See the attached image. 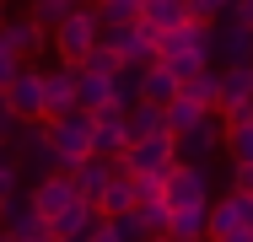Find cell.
Wrapping results in <instances>:
<instances>
[{
	"label": "cell",
	"mask_w": 253,
	"mask_h": 242,
	"mask_svg": "<svg viewBox=\"0 0 253 242\" xmlns=\"http://www.w3.org/2000/svg\"><path fill=\"white\" fill-rule=\"evenodd\" d=\"M43 124H49V145H54L59 172H70L76 161L97 156V151H92V113H86V108H76V113H65V119H43Z\"/></svg>",
	"instance_id": "cell-1"
},
{
	"label": "cell",
	"mask_w": 253,
	"mask_h": 242,
	"mask_svg": "<svg viewBox=\"0 0 253 242\" xmlns=\"http://www.w3.org/2000/svg\"><path fill=\"white\" fill-rule=\"evenodd\" d=\"M102 38V22H97V5H76L59 27H54V54L65 59V65H81L92 43Z\"/></svg>",
	"instance_id": "cell-2"
},
{
	"label": "cell",
	"mask_w": 253,
	"mask_h": 242,
	"mask_svg": "<svg viewBox=\"0 0 253 242\" xmlns=\"http://www.w3.org/2000/svg\"><path fill=\"white\" fill-rule=\"evenodd\" d=\"M172 161H178V140L162 129V135H146V140H129L124 145V156H119V167L124 172H135V178H167L172 172Z\"/></svg>",
	"instance_id": "cell-3"
},
{
	"label": "cell",
	"mask_w": 253,
	"mask_h": 242,
	"mask_svg": "<svg viewBox=\"0 0 253 242\" xmlns=\"http://www.w3.org/2000/svg\"><path fill=\"white\" fill-rule=\"evenodd\" d=\"M167 204L172 210L210 204V167L205 161H172V172H167Z\"/></svg>",
	"instance_id": "cell-4"
},
{
	"label": "cell",
	"mask_w": 253,
	"mask_h": 242,
	"mask_svg": "<svg viewBox=\"0 0 253 242\" xmlns=\"http://www.w3.org/2000/svg\"><path fill=\"white\" fill-rule=\"evenodd\" d=\"M102 43L113 48L124 65H135V70H146L156 59V38H151V27L146 22H124V27H102Z\"/></svg>",
	"instance_id": "cell-5"
},
{
	"label": "cell",
	"mask_w": 253,
	"mask_h": 242,
	"mask_svg": "<svg viewBox=\"0 0 253 242\" xmlns=\"http://www.w3.org/2000/svg\"><path fill=\"white\" fill-rule=\"evenodd\" d=\"M0 97H5V108H11L22 124L43 119V70H38V65H22V70H16V81H11Z\"/></svg>",
	"instance_id": "cell-6"
},
{
	"label": "cell",
	"mask_w": 253,
	"mask_h": 242,
	"mask_svg": "<svg viewBox=\"0 0 253 242\" xmlns=\"http://www.w3.org/2000/svg\"><path fill=\"white\" fill-rule=\"evenodd\" d=\"M0 232L11 242H49V221L33 210V199H5L0 204Z\"/></svg>",
	"instance_id": "cell-7"
},
{
	"label": "cell",
	"mask_w": 253,
	"mask_h": 242,
	"mask_svg": "<svg viewBox=\"0 0 253 242\" xmlns=\"http://www.w3.org/2000/svg\"><path fill=\"white\" fill-rule=\"evenodd\" d=\"M27 199H33V210H38L43 221H54V215H65L81 194H76V183H70V172H49V178H38V183L27 189Z\"/></svg>",
	"instance_id": "cell-8"
},
{
	"label": "cell",
	"mask_w": 253,
	"mask_h": 242,
	"mask_svg": "<svg viewBox=\"0 0 253 242\" xmlns=\"http://www.w3.org/2000/svg\"><path fill=\"white\" fill-rule=\"evenodd\" d=\"M22 151H16V167H22V172H38V178H49V172H59V161H54V145H49V124H38V119H33V124H27V129H22Z\"/></svg>",
	"instance_id": "cell-9"
},
{
	"label": "cell",
	"mask_w": 253,
	"mask_h": 242,
	"mask_svg": "<svg viewBox=\"0 0 253 242\" xmlns=\"http://www.w3.org/2000/svg\"><path fill=\"white\" fill-rule=\"evenodd\" d=\"M124 145H129L124 108H97V113H92V151L108 156V161H119V156H124Z\"/></svg>",
	"instance_id": "cell-10"
},
{
	"label": "cell",
	"mask_w": 253,
	"mask_h": 242,
	"mask_svg": "<svg viewBox=\"0 0 253 242\" xmlns=\"http://www.w3.org/2000/svg\"><path fill=\"white\" fill-rule=\"evenodd\" d=\"M215 151H226V124H215V113L200 119L189 135H178V161H210Z\"/></svg>",
	"instance_id": "cell-11"
},
{
	"label": "cell",
	"mask_w": 253,
	"mask_h": 242,
	"mask_svg": "<svg viewBox=\"0 0 253 242\" xmlns=\"http://www.w3.org/2000/svg\"><path fill=\"white\" fill-rule=\"evenodd\" d=\"M76 113V65L43 70V119H65Z\"/></svg>",
	"instance_id": "cell-12"
},
{
	"label": "cell",
	"mask_w": 253,
	"mask_h": 242,
	"mask_svg": "<svg viewBox=\"0 0 253 242\" xmlns=\"http://www.w3.org/2000/svg\"><path fill=\"white\" fill-rule=\"evenodd\" d=\"M0 43L11 48L16 59H33V54H43L49 38H43V27H38L33 16H5V22H0Z\"/></svg>",
	"instance_id": "cell-13"
},
{
	"label": "cell",
	"mask_w": 253,
	"mask_h": 242,
	"mask_svg": "<svg viewBox=\"0 0 253 242\" xmlns=\"http://www.w3.org/2000/svg\"><path fill=\"white\" fill-rule=\"evenodd\" d=\"M113 167H119V161H108V156H86V161H76V167H70L76 194H81L86 204H97L102 189H108V178H113Z\"/></svg>",
	"instance_id": "cell-14"
},
{
	"label": "cell",
	"mask_w": 253,
	"mask_h": 242,
	"mask_svg": "<svg viewBox=\"0 0 253 242\" xmlns=\"http://www.w3.org/2000/svg\"><path fill=\"white\" fill-rule=\"evenodd\" d=\"M215 54H221L226 65H237V59H253V27L232 22V16H221V22H215Z\"/></svg>",
	"instance_id": "cell-15"
},
{
	"label": "cell",
	"mask_w": 253,
	"mask_h": 242,
	"mask_svg": "<svg viewBox=\"0 0 253 242\" xmlns=\"http://www.w3.org/2000/svg\"><path fill=\"white\" fill-rule=\"evenodd\" d=\"M76 108H86V113L113 108V76H97V70H81L76 65Z\"/></svg>",
	"instance_id": "cell-16"
},
{
	"label": "cell",
	"mask_w": 253,
	"mask_h": 242,
	"mask_svg": "<svg viewBox=\"0 0 253 242\" xmlns=\"http://www.w3.org/2000/svg\"><path fill=\"white\" fill-rule=\"evenodd\" d=\"M178 86H183V81H178V76H172L162 59H151V65L140 70V102H156V108H167V102L178 97Z\"/></svg>",
	"instance_id": "cell-17"
},
{
	"label": "cell",
	"mask_w": 253,
	"mask_h": 242,
	"mask_svg": "<svg viewBox=\"0 0 253 242\" xmlns=\"http://www.w3.org/2000/svg\"><path fill=\"white\" fill-rule=\"evenodd\" d=\"M232 102H253V59H237L221 70V97L215 108H232Z\"/></svg>",
	"instance_id": "cell-18"
},
{
	"label": "cell",
	"mask_w": 253,
	"mask_h": 242,
	"mask_svg": "<svg viewBox=\"0 0 253 242\" xmlns=\"http://www.w3.org/2000/svg\"><path fill=\"white\" fill-rule=\"evenodd\" d=\"M140 22L151 27V38L156 33H172V27L189 22V5L183 0H140Z\"/></svg>",
	"instance_id": "cell-19"
},
{
	"label": "cell",
	"mask_w": 253,
	"mask_h": 242,
	"mask_svg": "<svg viewBox=\"0 0 253 242\" xmlns=\"http://www.w3.org/2000/svg\"><path fill=\"white\" fill-rule=\"evenodd\" d=\"M167 237H178V242H210V204L172 210V226H167Z\"/></svg>",
	"instance_id": "cell-20"
},
{
	"label": "cell",
	"mask_w": 253,
	"mask_h": 242,
	"mask_svg": "<svg viewBox=\"0 0 253 242\" xmlns=\"http://www.w3.org/2000/svg\"><path fill=\"white\" fill-rule=\"evenodd\" d=\"M124 124H129V140L162 135V129H167V108H156V102H129V108H124Z\"/></svg>",
	"instance_id": "cell-21"
},
{
	"label": "cell",
	"mask_w": 253,
	"mask_h": 242,
	"mask_svg": "<svg viewBox=\"0 0 253 242\" xmlns=\"http://www.w3.org/2000/svg\"><path fill=\"white\" fill-rule=\"evenodd\" d=\"M102 215H124V210H135V178L124 172V167H113V178H108V189L97 199Z\"/></svg>",
	"instance_id": "cell-22"
},
{
	"label": "cell",
	"mask_w": 253,
	"mask_h": 242,
	"mask_svg": "<svg viewBox=\"0 0 253 242\" xmlns=\"http://www.w3.org/2000/svg\"><path fill=\"white\" fill-rule=\"evenodd\" d=\"M210 113H215V108H205V102L172 97V102H167V135H172V140H178V135H189V129H194L200 119H210Z\"/></svg>",
	"instance_id": "cell-23"
},
{
	"label": "cell",
	"mask_w": 253,
	"mask_h": 242,
	"mask_svg": "<svg viewBox=\"0 0 253 242\" xmlns=\"http://www.w3.org/2000/svg\"><path fill=\"white\" fill-rule=\"evenodd\" d=\"M178 97H189V102H205V108H215V97H221V70H194L183 86H178Z\"/></svg>",
	"instance_id": "cell-24"
},
{
	"label": "cell",
	"mask_w": 253,
	"mask_h": 242,
	"mask_svg": "<svg viewBox=\"0 0 253 242\" xmlns=\"http://www.w3.org/2000/svg\"><path fill=\"white\" fill-rule=\"evenodd\" d=\"M97 22H102V27L140 22V0H97Z\"/></svg>",
	"instance_id": "cell-25"
},
{
	"label": "cell",
	"mask_w": 253,
	"mask_h": 242,
	"mask_svg": "<svg viewBox=\"0 0 253 242\" xmlns=\"http://www.w3.org/2000/svg\"><path fill=\"white\" fill-rule=\"evenodd\" d=\"M129 102H140V70L119 65L113 70V108H129Z\"/></svg>",
	"instance_id": "cell-26"
},
{
	"label": "cell",
	"mask_w": 253,
	"mask_h": 242,
	"mask_svg": "<svg viewBox=\"0 0 253 242\" xmlns=\"http://www.w3.org/2000/svg\"><path fill=\"white\" fill-rule=\"evenodd\" d=\"M70 11H76L70 0H33V5H27V16H33V22H38L43 33H54V27H59V22H65Z\"/></svg>",
	"instance_id": "cell-27"
},
{
	"label": "cell",
	"mask_w": 253,
	"mask_h": 242,
	"mask_svg": "<svg viewBox=\"0 0 253 242\" xmlns=\"http://www.w3.org/2000/svg\"><path fill=\"white\" fill-rule=\"evenodd\" d=\"M135 210H140V221H146V237H167V226H172V204H167V199L135 204Z\"/></svg>",
	"instance_id": "cell-28"
},
{
	"label": "cell",
	"mask_w": 253,
	"mask_h": 242,
	"mask_svg": "<svg viewBox=\"0 0 253 242\" xmlns=\"http://www.w3.org/2000/svg\"><path fill=\"white\" fill-rule=\"evenodd\" d=\"M108 226L119 232V242H151V237H146V221H140V210H124V215H108Z\"/></svg>",
	"instance_id": "cell-29"
},
{
	"label": "cell",
	"mask_w": 253,
	"mask_h": 242,
	"mask_svg": "<svg viewBox=\"0 0 253 242\" xmlns=\"http://www.w3.org/2000/svg\"><path fill=\"white\" fill-rule=\"evenodd\" d=\"M119 65H124V59H119V54H113V48L102 43H92V54H86V59H81V70H97V76H113V70H119Z\"/></svg>",
	"instance_id": "cell-30"
},
{
	"label": "cell",
	"mask_w": 253,
	"mask_h": 242,
	"mask_svg": "<svg viewBox=\"0 0 253 242\" xmlns=\"http://www.w3.org/2000/svg\"><path fill=\"white\" fill-rule=\"evenodd\" d=\"M189 5V22H205V27H215L221 16H226V5L232 0H183Z\"/></svg>",
	"instance_id": "cell-31"
},
{
	"label": "cell",
	"mask_w": 253,
	"mask_h": 242,
	"mask_svg": "<svg viewBox=\"0 0 253 242\" xmlns=\"http://www.w3.org/2000/svg\"><path fill=\"white\" fill-rule=\"evenodd\" d=\"M226 151H232V161H253V124L226 129Z\"/></svg>",
	"instance_id": "cell-32"
},
{
	"label": "cell",
	"mask_w": 253,
	"mask_h": 242,
	"mask_svg": "<svg viewBox=\"0 0 253 242\" xmlns=\"http://www.w3.org/2000/svg\"><path fill=\"white\" fill-rule=\"evenodd\" d=\"M16 189H22V167L0 156V204H5V199H16Z\"/></svg>",
	"instance_id": "cell-33"
},
{
	"label": "cell",
	"mask_w": 253,
	"mask_h": 242,
	"mask_svg": "<svg viewBox=\"0 0 253 242\" xmlns=\"http://www.w3.org/2000/svg\"><path fill=\"white\" fill-rule=\"evenodd\" d=\"M232 194H253V161H232Z\"/></svg>",
	"instance_id": "cell-34"
},
{
	"label": "cell",
	"mask_w": 253,
	"mask_h": 242,
	"mask_svg": "<svg viewBox=\"0 0 253 242\" xmlns=\"http://www.w3.org/2000/svg\"><path fill=\"white\" fill-rule=\"evenodd\" d=\"M16 70H22V59H16V54H11V48L0 43V92H5V86H11V81H16Z\"/></svg>",
	"instance_id": "cell-35"
},
{
	"label": "cell",
	"mask_w": 253,
	"mask_h": 242,
	"mask_svg": "<svg viewBox=\"0 0 253 242\" xmlns=\"http://www.w3.org/2000/svg\"><path fill=\"white\" fill-rule=\"evenodd\" d=\"M226 16H232V22H243V27H253V0H232V5H226Z\"/></svg>",
	"instance_id": "cell-36"
},
{
	"label": "cell",
	"mask_w": 253,
	"mask_h": 242,
	"mask_svg": "<svg viewBox=\"0 0 253 242\" xmlns=\"http://www.w3.org/2000/svg\"><path fill=\"white\" fill-rule=\"evenodd\" d=\"M81 242H119V232H113V226H108V215H102V221H97V226H92Z\"/></svg>",
	"instance_id": "cell-37"
},
{
	"label": "cell",
	"mask_w": 253,
	"mask_h": 242,
	"mask_svg": "<svg viewBox=\"0 0 253 242\" xmlns=\"http://www.w3.org/2000/svg\"><path fill=\"white\" fill-rule=\"evenodd\" d=\"M215 242H253V232H232V237H215Z\"/></svg>",
	"instance_id": "cell-38"
},
{
	"label": "cell",
	"mask_w": 253,
	"mask_h": 242,
	"mask_svg": "<svg viewBox=\"0 0 253 242\" xmlns=\"http://www.w3.org/2000/svg\"><path fill=\"white\" fill-rule=\"evenodd\" d=\"M49 242H81V237H49Z\"/></svg>",
	"instance_id": "cell-39"
},
{
	"label": "cell",
	"mask_w": 253,
	"mask_h": 242,
	"mask_svg": "<svg viewBox=\"0 0 253 242\" xmlns=\"http://www.w3.org/2000/svg\"><path fill=\"white\" fill-rule=\"evenodd\" d=\"M70 5H92V0H70Z\"/></svg>",
	"instance_id": "cell-40"
},
{
	"label": "cell",
	"mask_w": 253,
	"mask_h": 242,
	"mask_svg": "<svg viewBox=\"0 0 253 242\" xmlns=\"http://www.w3.org/2000/svg\"><path fill=\"white\" fill-rule=\"evenodd\" d=\"M0 242H11V237H5V232H0Z\"/></svg>",
	"instance_id": "cell-41"
},
{
	"label": "cell",
	"mask_w": 253,
	"mask_h": 242,
	"mask_svg": "<svg viewBox=\"0 0 253 242\" xmlns=\"http://www.w3.org/2000/svg\"><path fill=\"white\" fill-rule=\"evenodd\" d=\"M151 242H167V237H151Z\"/></svg>",
	"instance_id": "cell-42"
},
{
	"label": "cell",
	"mask_w": 253,
	"mask_h": 242,
	"mask_svg": "<svg viewBox=\"0 0 253 242\" xmlns=\"http://www.w3.org/2000/svg\"><path fill=\"white\" fill-rule=\"evenodd\" d=\"M92 5H97V0H92Z\"/></svg>",
	"instance_id": "cell-43"
},
{
	"label": "cell",
	"mask_w": 253,
	"mask_h": 242,
	"mask_svg": "<svg viewBox=\"0 0 253 242\" xmlns=\"http://www.w3.org/2000/svg\"><path fill=\"white\" fill-rule=\"evenodd\" d=\"M0 5H5V0H0Z\"/></svg>",
	"instance_id": "cell-44"
},
{
	"label": "cell",
	"mask_w": 253,
	"mask_h": 242,
	"mask_svg": "<svg viewBox=\"0 0 253 242\" xmlns=\"http://www.w3.org/2000/svg\"><path fill=\"white\" fill-rule=\"evenodd\" d=\"M0 145H5V140H0Z\"/></svg>",
	"instance_id": "cell-45"
}]
</instances>
